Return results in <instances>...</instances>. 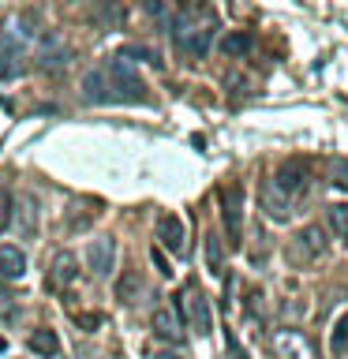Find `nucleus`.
I'll return each instance as SVG.
<instances>
[{"instance_id":"a878e982","label":"nucleus","mask_w":348,"mask_h":359,"mask_svg":"<svg viewBox=\"0 0 348 359\" xmlns=\"http://www.w3.org/2000/svg\"><path fill=\"white\" fill-rule=\"evenodd\" d=\"M154 359H180V355H176V352H157Z\"/></svg>"},{"instance_id":"f3484780","label":"nucleus","mask_w":348,"mask_h":359,"mask_svg":"<svg viewBox=\"0 0 348 359\" xmlns=\"http://www.w3.org/2000/svg\"><path fill=\"white\" fill-rule=\"evenodd\" d=\"M49 277H53V285H56V288H60V285H72V280L79 277L75 258L67 255V251H64V255H56V258H53V273H49Z\"/></svg>"},{"instance_id":"9b49d317","label":"nucleus","mask_w":348,"mask_h":359,"mask_svg":"<svg viewBox=\"0 0 348 359\" xmlns=\"http://www.w3.org/2000/svg\"><path fill=\"white\" fill-rule=\"evenodd\" d=\"M292 206H296V202H292L285 191L274 184V180H266V184H262V210L269 213V221H288Z\"/></svg>"},{"instance_id":"6ab92c4d","label":"nucleus","mask_w":348,"mask_h":359,"mask_svg":"<svg viewBox=\"0 0 348 359\" xmlns=\"http://www.w3.org/2000/svg\"><path fill=\"white\" fill-rule=\"evenodd\" d=\"M221 49H225V56H243L251 49V34H225Z\"/></svg>"},{"instance_id":"b1692460","label":"nucleus","mask_w":348,"mask_h":359,"mask_svg":"<svg viewBox=\"0 0 348 359\" xmlns=\"http://www.w3.org/2000/svg\"><path fill=\"white\" fill-rule=\"evenodd\" d=\"M344 337H348V314L337 322V330H333V352H337V355L344 352Z\"/></svg>"},{"instance_id":"7ed1b4c3","label":"nucleus","mask_w":348,"mask_h":359,"mask_svg":"<svg viewBox=\"0 0 348 359\" xmlns=\"http://www.w3.org/2000/svg\"><path fill=\"white\" fill-rule=\"evenodd\" d=\"M105 79H109V94H112V101H142L146 94H142V79L131 72V64L123 60V56H116L109 67H105Z\"/></svg>"},{"instance_id":"393cba45","label":"nucleus","mask_w":348,"mask_h":359,"mask_svg":"<svg viewBox=\"0 0 348 359\" xmlns=\"http://www.w3.org/2000/svg\"><path fill=\"white\" fill-rule=\"evenodd\" d=\"M154 255V266H157V273H161V277H168V273H173V269H168V262H165V255L161 251H150Z\"/></svg>"},{"instance_id":"412c9836","label":"nucleus","mask_w":348,"mask_h":359,"mask_svg":"<svg viewBox=\"0 0 348 359\" xmlns=\"http://www.w3.org/2000/svg\"><path fill=\"white\" fill-rule=\"evenodd\" d=\"M330 184L337 191H348V157H333L330 161Z\"/></svg>"},{"instance_id":"f8f14e48","label":"nucleus","mask_w":348,"mask_h":359,"mask_svg":"<svg viewBox=\"0 0 348 359\" xmlns=\"http://www.w3.org/2000/svg\"><path fill=\"white\" fill-rule=\"evenodd\" d=\"M27 273V255L15 243H0V277L4 280H19Z\"/></svg>"},{"instance_id":"f257e3e1","label":"nucleus","mask_w":348,"mask_h":359,"mask_svg":"<svg viewBox=\"0 0 348 359\" xmlns=\"http://www.w3.org/2000/svg\"><path fill=\"white\" fill-rule=\"evenodd\" d=\"M213 30H218V19H213L210 8H202V4H184V8H180V15H176V22H173L176 49L187 53V56H195V60H202V56L210 53Z\"/></svg>"},{"instance_id":"0eeeda50","label":"nucleus","mask_w":348,"mask_h":359,"mask_svg":"<svg viewBox=\"0 0 348 359\" xmlns=\"http://www.w3.org/2000/svg\"><path fill=\"white\" fill-rule=\"evenodd\" d=\"M274 184L285 191L292 202H296V198L307 195V187H311V168L303 165V161H288V165H281V168H277Z\"/></svg>"},{"instance_id":"5701e85b","label":"nucleus","mask_w":348,"mask_h":359,"mask_svg":"<svg viewBox=\"0 0 348 359\" xmlns=\"http://www.w3.org/2000/svg\"><path fill=\"white\" fill-rule=\"evenodd\" d=\"M11 213H15V198H11L8 191L0 187V236H4V229L11 224Z\"/></svg>"},{"instance_id":"4468645a","label":"nucleus","mask_w":348,"mask_h":359,"mask_svg":"<svg viewBox=\"0 0 348 359\" xmlns=\"http://www.w3.org/2000/svg\"><path fill=\"white\" fill-rule=\"evenodd\" d=\"M11 221L19 224L22 236H30L34 229H38V198L34 195H19L15 198V213H11Z\"/></svg>"},{"instance_id":"aec40b11","label":"nucleus","mask_w":348,"mask_h":359,"mask_svg":"<svg viewBox=\"0 0 348 359\" xmlns=\"http://www.w3.org/2000/svg\"><path fill=\"white\" fill-rule=\"evenodd\" d=\"M206 266H210V273H221V269H225V255H221V240H218V236H206Z\"/></svg>"},{"instance_id":"20e7f679","label":"nucleus","mask_w":348,"mask_h":359,"mask_svg":"<svg viewBox=\"0 0 348 359\" xmlns=\"http://www.w3.org/2000/svg\"><path fill=\"white\" fill-rule=\"evenodd\" d=\"M326 251V236L319 224H303V229L292 236V243H288V258L296 266H311V262H319V255Z\"/></svg>"},{"instance_id":"2eb2a0df","label":"nucleus","mask_w":348,"mask_h":359,"mask_svg":"<svg viewBox=\"0 0 348 359\" xmlns=\"http://www.w3.org/2000/svg\"><path fill=\"white\" fill-rule=\"evenodd\" d=\"M27 344H30V352L41 355V359H56V355H60V337H56L53 330H34Z\"/></svg>"},{"instance_id":"ddd939ff","label":"nucleus","mask_w":348,"mask_h":359,"mask_svg":"<svg viewBox=\"0 0 348 359\" xmlns=\"http://www.w3.org/2000/svg\"><path fill=\"white\" fill-rule=\"evenodd\" d=\"M38 64L49 67V72H56V67L67 64V45L56 38V34H45V41H41V49H38Z\"/></svg>"},{"instance_id":"423d86ee","label":"nucleus","mask_w":348,"mask_h":359,"mask_svg":"<svg viewBox=\"0 0 348 359\" xmlns=\"http://www.w3.org/2000/svg\"><path fill=\"white\" fill-rule=\"evenodd\" d=\"M180 307H184L187 322H191V330H195L199 337H206V333L213 330V318H210V299L202 296L199 288H187V292H180Z\"/></svg>"},{"instance_id":"1a4fd4ad","label":"nucleus","mask_w":348,"mask_h":359,"mask_svg":"<svg viewBox=\"0 0 348 359\" xmlns=\"http://www.w3.org/2000/svg\"><path fill=\"white\" fill-rule=\"evenodd\" d=\"M150 330H154V337H161V341H168V344L184 341V322H180L176 307H157L150 314Z\"/></svg>"},{"instance_id":"6e6552de","label":"nucleus","mask_w":348,"mask_h":359,"mask_svg":"<svg viewBox=\"0 0 348 359\" xmlns=\"http://www.w3.org/2000/svg\"><path fill=\"white\" fill-rule=\"evenodd\" d=\"M221 213H225V224H229L232 243H240V232H243V187L240 184L221 191Z\"/></svg>"},{"instance_id":"f03ea898","label":"nucleus","mask_w":348,"mask_h":359,"mask_svg":"<svg viewBox=\"0 0 348 359\" xmlns=\"http://www.w3.org/2000/svg\"><path fill=\"white\" fill-rule=\"evenodd\" d=\"M269 348H274L277 359H319V348L303 330H292V325H281V330L269 333Z\"/></svg>"},{"instance_id":"39448f33","label":"nucleus","mask_w":348,"mask_h":359,"mask_svg":"<svg viewBox=\"0 0 348 359\" xmlns=\"http://www.w3.org/2000/svg\"><path fill=\"white\" fill-rule=\"evenodd\" d=\"M86 269L94 277H112V269H116V240L112 236H94L86 243Z\"/></svg>"},{"instance_id":"9d476101","label":"nucleus","mask_w":348,"mask_h":359,"mask_svg":"<svg viewBox=\"0 0 348 359\" xmlns=\"http://www.w3.org/2000/svg\"><path fill=\"white\" fill-rule=\"evenodd\" d=\"M157 240H161V247H165V251H173V255H184V247H187L184 221H180L176 213H161V217H157Z\"/></svg>"},{"instance_id":"4be33fe9","label":"nucleus","mask_w":348,"mask_h":359,"mask_svg":"<svg viewBox=\"0 0 348 359\" xmlns=\"http://www.w3.org/2000/svg\"><path fill=\"white\" fill-rule=\"evenodd\" d=\"M139 292H142V280L135 277V273H128V277L116 285V296H120L123 303H135V299H139Z\"/></svg>"},{"instance_id":"a211bd4d","label":"nucleus","mask_w":348,"mask_h":359,"mask_svg":"<svg viewBox=\"0 0 348 359\" xmlns=\"http://www.w3.org/2000/svg\"><path fill=\"white\" fill-rule=\"evenodd\" d=\"M326 221H330V229L337 232V240L348 243V206L344 202H337V206L326 210Z\"/></svg>"},{"instance_id":"dca6fc26","label":"nucleus","mask_w":348,"mask_h":359,"mask_svg":"<svg viewBox=\"0 0 348 359\" xmlns=\"http://www.w3.org/2000/svg\"><path fill=\"white\" fill-rule=\"evenodd\" d=\"M83 97L86 101H112V94H109V79H105V67L101 72H86V79H83Z\"/></svg>"}]
</instances>
